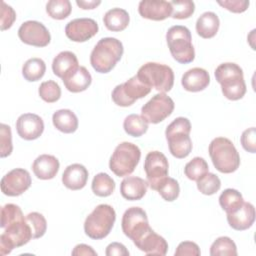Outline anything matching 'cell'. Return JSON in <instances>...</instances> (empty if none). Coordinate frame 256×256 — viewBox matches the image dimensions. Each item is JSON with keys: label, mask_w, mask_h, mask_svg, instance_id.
Returning <instances> with one entry per match:
<instances>
[{"label": "cell", "mask_w": 256, "mask_h": 256, "mask_svg": "<svg viewBox=\"0 0 256 256\" xmlns=\"http://www.w3.org/2000/svg\"><path fill=\"white\" fill-rule=\"evenodd\" d=\"M46 71V64L41 58H30L22 67V75L25 80L34 82L40 80Z\"/></svg>", "instance_id": "30"}, {"label": "cell", "mask_w": 256, "mask_h": 256, "mask_svg": "<svg viewBox=\"0 0 256 256\" xmlns=\"http://www.w3.org/2000/svg\"><path fill=\"white\" fill-rule=\"evenodd\" d=\"M21 220H25V218L18 205L8 203L1 208V228L5 229L8 225Z\"/></svg>", "instance_id": "38"}, {"label": "cell", "mask_w": 256, "mask_h": 256, "mask_svg": "<svg viewBox=\"0 0 256 256\" xmlns=\"http://www.w3.org/2000/svg\"><path fill=\"white\" fill-rule=\"evenodd\" d=\"M148 186V182L140 177L127 176L120 184V193L127 200H140L146 194Z\"/></svg>", "instance_id": "25"}, {"label": "cell", "mask_w": 256, "mask_h": 256, "mask_svg": "<svg viewBox=\"0 0 256 256\" xmlns=\"http://www.w3.org/2000/svg\"><path fill=\"white\" fill-rule=\"evenodd\" d=\"M59 166V161L55 156L42 154L34 160L32 164V170L38 179L49 180L53 179L57 175Z\"/></svg>", "instance_id": "24"}, {"label": "cell", "mask_w": 256, "mask_h": 256, "mask_svg": "<svg viewBox=\"0 0 256 256\" xmlns=\"http://www.w3.org/2000/svg\"><path fill=\"white\" fill-rule=\"evenodd\" d=\"M0 157L5 158L12 153L13 145H12V134L11 128L9 125L2 123L0 125Z\"/></svg>", "instance_id": "43"}, {"label": "cell", "mask_w": 256, "mask_h": 256, "mask_svg": "<svg viewBox=\"0 0 256 256\" xmlns=\"http://www.w3.org/2000/svg\"><path fill=\"white\" fill-rule=\"evenodd\" d=\"M243 202L244 200L242 194L236 189H225L219 196V204L226 214L237 210L243 204Z\"/></svg>", "instance_id": "32"}, {"label": "cell", "mask_w": 256, "mask_h": 256, "mask_svg": "<svg viewBox=\"0 0 256 256\" xmlns=\"http://www.w3.org/2000/svg\"><path fill=\"white\" fill-rule=\"evenodd\" d=\"M129 21L130 17L128 12L122 8H112L108 10L103 17L105 27L113 32H119L126 29Z\"/></svg>", "instance_id": "29"}, {"label": "cell", "mask_w": 256, "mask_h": 256, "mask_svg": "<svg viewBox=\"0 0 256 256\" xmlns=\"http://www.w3.org/2000/svg\"><path fill=\"white\" fill-rule=\"evenodd\" d=\"M91 188L95 195L99 197H108L115 190V182L108 174L101 172L94 176Z\"/></svg>", "instance_id": "31"}, {"label": "cell", "mask_w": 256, "mask_h": 256, "mask_svg": "<svg viewBox=\"0 0 256 256\" xmlns=\"http://www.w3.org/2000/svg\"><path fill=\"white\" fill-rule=\"evenodd\" d=\"M16 130L22 139L35 140L42 135L44 131V122L37 114L25 113L18 117L16 121Z\"/></svg>", "instance_id": "17"}, {"label": "cell", "mask_w": 256, "mask_h": 256, "mask_svg": "<svg viewBox=\"0 0 256 256\" xmlns=\"http://www.w3.org/2000/svg\"><path fill=\"white\" fill-rule=\"evenodd\" d=\"M125 132L132 137H140L148 130V122L138 114L128 115L123 122Z\"/></svg>", "instance_id": "33"}, {"label": "cell", "mask_w": 256, "mask_h": 256, "mask_svg": "<svg viewBox=\"0 0 256 256\" xmlns=\"http://www.w3.org/2000/svg\"><path fill=\"white\" fill-rule=\"evenodd\" d=\"M157 191L165 201L172 202L178 198L180 193V187L177 180L171 177H167L160 184Z\"/></svg>", "instance_id": "42"}, {"label": "cell", "mask_w": 256, "mask_h": 256, "mask_svg": "<svg viewBox=\"0 0 256 256\" xmlns=\"http://www.w3.org/2000/svg\"><path fill=\"white\" fill-rule=\"evenodd\" d=\"M219 26V18L214 12H204L196 21V32L200 37L210 39L217 34Z\"/></svg>", "instance_id": "26"}, {"label": "cell", "mask_w": 256, "mask_h": 256, "mask_svg": "<svg viewBox=\"0 0 256 256\" xmlns=\"http://www.w3.org/2000/svg\"><path fill=\"white\" fill-rule=\"evenodd\" d=\"M209 172V166L202 157H194L184 167V174L190 180L197 181Z\"/></svg>", "instance_id": "34"}, {"label": "cell", "mask_w": 256, "mask_h": 256, "mask_svg": "<svg viewBox=\"0 0 256 256\" xmlns=\"http://www.w3.org/2000/svg\"><path fill=\"white\" fill-rule=\"evenodd\" d=\"M210 255L211 256H220V255H237V247L235 242L227 237L221 236L217 238L210 247Z\"/></svg>", "instance_id": "36"}, {"label": "cell", "mask_w": 256, "mask_h": 256, "mask_svg": "<svg viewBox=\"0 0 256 256\" xmlns=\"http://www.w3.org/2000/svg\"><path fill=\"white\" fill-rule=\"evenodd\" d=\"M174 101L165 93H158L154 95L141 108V116L152 124L162 122L174 110Z\"/></svg>", "instance_id": "12"}, {"label": "cell", "mask_w": 256, "mask_h": 256, "mask_svg": "<svg viewBox=\"0 0 256 256\" xmlns=\"http://www.w3.org/2000/svg\"><path fill=\"white\" fill-rule=\"evenodd\" d=\"M26 221L29 224L32 232V238L37 239L42 237L47 230V222L45 217L38 212H31L26 215Z\"/></svg>", "instance_id": "40"}, {"label": "cell", "mask_w": 256, "mask_h": 256, "mask_svg": "<svg viewBox=\"0 0 256 256\" xmlns=\"http://www.w3.org/2000/svg\"><path fill=\"white\" fill-rule=\"evenodd\" d=\"M170 4L172 6L171 17L174 19H187L195 11V4L190 0L170 1Z\"/></svg>", "instance_id": "41"}, {"label": "cell", "mask_w": 256, "mask_h": 256, "mask_svg": "<svg viewBox=\"0 0 256 256\" xmlns=\"http://www.w3.org/2000/svg\"><path fill=\"white\" fill-rule=\"evenodd\" d=\"M215 78L221 85L223 95L232 101L241 99L246 93L242 68L236 63L226 62L215 69Z\"/></svg>", "instance_id": "2"}, {"label": "cell", "mask_w": 256, "mask_h": 256, "mask_svg": "<svg viewBox=\"0 0 256 256\" xmlns=\"http://www.w3.org/2000/svg\"><path fill=\"white\" fill-rule=\"evenodd\" d=\"M16 20V13L14 9L6 4L4 1L1 2V31L9 29L14 21Z\"/></svg>", "instance_id": "44"}, {"label": "cell", "mask_w": 256, "mask_h": 256, "mask_svg": "<svg viewBox=\"0 0 256 256\" xmlns=\"http://www.w3.org/2000/svg\"><path fill=\"white\" fill-rule=\"evenodd\" d=\"M141 157L139 147L131 142H122L114 150L110 161V170L118 177L130 175L136 168Z\"/></svg>", "instance_id": "8"}, {"label": "cell", "mask_w": 256, "mask_h": 256, "mask_svg": "<svg viewBox=\"0 0 256 256\" xmlns=\"http://www.w3.org/2000/svg\"><path fill=\"white\" fill-rule=\"evenodd\" d=\"M115 220L116 213L114 208L108 204H100L86 217L84 232L91 239H103L112 230Z\"/></svg>", "instance_id": "6"}, {"label": "cell", "mask_w": 256, "mask_h": 256, "mask_svg": "<svg viewBox=\"0 0 256 256\" xmlns=\"http://www.w3.org/2000/svg\"><path fill=\"white\" fill-rule=\"evenodd\" d=\"M136 76L143 83L155 88L160 93L170 91L174 84L173 70L167 65L156 62H148L142 65Z\"/></svg>", "instance_id": "7"}, {"label": "cell", "mask_w": 256, "mask_h": 256, "mask_svg": "<svg viewBox=\"0 0 256 256\" xmlns=\"http://www.w3.org/2000/svg\"><path fill=\"white\" fill-rule=\"evenodd\" d=\"M198 190L204 195H213L221 187V181L214 173H206L197 181Z\"/></svg>", "instance_id": "37"}, {"label": "cell", "mask_w": 256, "mask_h": 256, "mask_svg": "<svg viewBox=\"0 0 256 256\" xmlns=\"http://www.w3.org/2000/svg\"><path fill=\"white\" fill-rule=\"evenodd\" d=\"M98 24L91 18H77L67 23L66 36L74 42H85L98 32Z\"/></svg>", "instance_id": "16"}, {"label": "cell", "mask_w": 256, "mask_h": 256, "mask_svg": "<svg viewBox=\"0 0 256 256\" xmlns=\"http://www.w3.org/2000/svg\"><path fill=\"white\" fill-rule=\"evenodd\" d=\"M217 3L233 13H242L249 7V1L247 0H224L217 1Z\"/></svg>", "instance_id": "47"}, {"label": "cell", "mask_w": 256, "mask_h": 256, "mask_svg": "<svg viewBox=\"0 0 256 256\" xmlns=\"http://www.w3.org/2000/svg\"><path fill=\"white\" fill-rule=\"evenodd\" d=\"M18 37L23 43L36 47H45L51 40L48 29L41 22L34 20L21 24L18 29Z\"/></svg>", "instance_id": "15"}, {"label": "cell", "mask_w": 256, "mask_h": 256, "mask_svg": "<svg viewBox=\"0 0 256 256\" xmlns=\"http://www.w3.org/2000/svg\"><path fill=\"white\" fill-rule=\"evenodd\" d=\"M88 170L79 163L66 167L62 174V183L70 190H80L85 187L88 180Z\"/></svg>", "instance_id": "22"}, {"label": "cell", "mask_w": 256, "mask_h": 256, "mask_svg": "<svg viewBox=\"0 0 256 256\" xmlns=\"http://www.w3.org/2000/svg\"><path fill=\"white\" fill-rule=\"evenodd\" d=\"M105 254L107 256H128L129 251L122 243L112 242L106 247Z\"/></svg>", "instance_id": "48"}, {"label": "cell", "mask_w": 256, "mask_h": 256, "mask_svg": "<svg viewBox=\"0 0 256 256\" xmlns=\"http://www.w3.org/2000/svg\"><path fill=\"white\" fill-rule=\"evenodd\" d=\"M78 59L76 55L71 51L60 52L52 62L53 73L59 77L63 78L65 75L70 73L72 70L78 67Z\"/></svg>", "instance_id": "27"}, {"label": "cell", "mask_w": 256, "mask_h": 256, "mask_svg": "<svg viewBox=\"0 0 256 256\" xmlns=\"http://www.w3.org/2000/svg\"><path fill=\"white\" fill-rule=\"evenodd\" d=\"M166 41L172 57L181 64L191 63L195 58L190 30L182 25H175L168 29Z\"/></svg>", "instance_id": "5"}, {"label": "cell", "mask_w": 256, "mask_h": 256, "mask_svg": "<svg viewBox=\"0 0 256 256\" xmlns=\"http://www.w3.org/2000/svg\"><path fill=\"white\" fill-rule=\"evenodd\" d=\"M210 83L209 73L200 67L189 69L181 79V84L186 91L199 92L208 87Z\"/></svg>", "instance_id": "23"}, {"label": "cell", "mask_w": 256, "mask_h": 256, "mask_svg": "<svg viewBox=\"0 0 256 256\" xmlns=\"http://www.w3.org/2000/svg\"><path fill=\"white\" fill-rule=\"evenodd\" d=\"M191 123L185 117L174 119L166 128L165 136L170 153L178 159L187 157L192 151V141L189 136Z\"/></svg>", "instance_id": "4"}, {"label": "cell", "mask_w": 256, "mask_h": 256, "mask_svg": "<svg viewBox=\"0 0 256 256\" xmlns=\"http://www.w3.org/2000/svg\"><path fill=\"white\" fill-rule=\"evenodd\" d=\"M72 11V6L69 0H50L46 4L47 14L56 20L67 18Z\"/></svg>", "instance_id": "35"}, {"label": "cell", "mask_w": 256, "mask_h": 256, "mask_svg": "<svg viewBox=\"0 0 256 256\" xmlns=\"http://www.w3.org/2000/svg\"><path fill=\"white\" fill-rule=\"evenodd\" d=\"M121 227L123 233L133 243L138 241L151 228L146 212L140 207H130L124 212Z\"/></svg>", "instance_id": "11"}, {"label": "cell", "mask_w": 256, "mask_h": 256, "mask_svg": "<svg viewBox=\"0 0 256 256\" xmlns=\"http://www.w3.org/2000/svg\"><path fill=\"white\" fill-rule=\"evenodd\" d=\"M168 160L166 156L159 151H151L145 157L144 170L147 176V182L151 189L156 190L160 184L168 177Z\"/></svg>", "instance_id": "13"}, {"label": "cell", "mask_w": 256, "mask_h": 256, "mask_svg": "<svg viewBox=\"0 0 256 256\" xmlns=\"http://www.w3.org/2000/svg\"><path fill=\"white\" fill-rule=\"evenodd\" d=\"M241 145L242 147L250 153L256 152V130L255 127H251L243 131L241 135Z\"/></svg>", "instance_id": "45"}, {"label": "cell", "mask_w": 256, "mask_h": 256, "mask_svg": "<svg viewBox=\"0 0 256 256\" xmlns=\"http://www.w3.org/2000/svg\"><path fill=\"white\" fill-rule=\"evenodd\" d=\"M32 239V232L25 220L14 222L8 225L0 235V254H9L14 248L27 244Z\"/></svg>", "instance_id": "10"}, {"label": "cell", "mask_w": 256, "mask_h": 256, "mask_svg": "<svg viewBox=\"0 0 256 256\" xmlns=\"http://www.w3.org/2000/svg\"><path fill=\"white\" fill-rule=\"evenodd\" d=\"M31 176L27 170L15 168L2 177L1 191L10 197L19 196L31 186Z\"/></svg>", "instance_id": "14"}, {"label": "cell", "mask_w": 256, "mask_h": 256, "mask_svg": "<svg viewBox=\"0 0 256 256\" xmlns=\"http://www.w3.org/2000/svg\"><path fill=\"white\" fill-rule=\"evenodd\" d=\"M72 255L73 256H89V255H92V256H96L97 253L96 251L93 250V248L89 245H86V244H78L74 247L73 251H72Z\"/></svg>", "instance_id": "49"}, {"label": "cell", "mask_w": 256, "mask_h": 256, "mask_svg": "<svg viewBox=\"0 0 256 256\" xmlns=\"http://www.w3.org/2000/svg\"><path fill=\"white\" fill-rule=\"evenodd\" d=\"M134 245L147 255L164 256L168 250L167 241L150 228Z\"/></svg>", "instance_id": "19"}, {"label": "cell", "mask_w": 256, "mask_h": 256, "mask_svg": "<svg viewBox=\"0 0 256 256\" xmlns=\"http://www.w3.org/2000/svg\"><path fill=\"white\" fill-rule=\"evenodd\" d=\"M76 4L80 7V8H82V9H84V10H87V9H94V8H96L98 5H100L101 4V1H95V0H90V1H85V0H77L76 1Z\"/></svg>", "instance_id": "50"}, {"label": "cell", "mask_w": 256, "mask_h": 256, "mask_svg": "<svg viewBox=\"0 0 256 256\" xmlns=\"http://www.w3.org/2000/svg\"><path fill=\"white\" fill-rule=\"evenodd\" d=\"M65 88L72 93L85 91L92 82V77L89 71L84 66H78L70 73L62 78Z\"/></svg>", "instance_id": "21"}, {"label": "cell", "mask_w": 256, "mask_h": 256, "mask_svg": "<svg viewBox=\"0 0 256 256\" xmlns=\"http://www.w3.org/2000/svg\"><path fill=\"white\" fill-rule=\"evenodd\" d=\"M151 87L143 83L136 75L126 82L117 85L111 94L113 102L121 107L131 106L136 100L148 95Z\"/></svg>", "instance_id": "9"}, {"label": "cell", "mask_w": 256, "mask_h": 256, "mask_svg": "<svg viewBox=\"0 0 256 256\" xmlns=\"http://www.w3.org/2000/svg\"><path fill=\"white\" fill-rule=\"evenodd\" d=\"M227 221L230 227L237 231L250 228L255 221V208L249 202L243 204L234 212L227 214Z\"/></svg>", "instance_id": "20"}, {"label": "cell", "mask_w": 256, "mask_h": 256, "mask_svg": "<svg viewBox=\"0 0 256 256\" xmlns=\"http://www.w3.org/2000/svg\"><path fill=\"white\" fill-rule=\"evenodd\" d=\"M139 14L146 19L162 21L171 17L172 6L164 0H142L138 6Z\"/></svg>", "instance_id": "18"}, {"label": "cell", "mask_w": 256, "mask_h": 256, "mask_svg": "<svg viewBox=\"0 0 256 256\" xmlns=\"http://www.w3.org/2000/svg\"><path fill=\"white\" fill-rule=\"evenodd\" d=\"M124 52L123 44L120 40L113 37L100 39L90 54V63L98 73L110 72Z\"/></svg>", "instance_id": "1"}, {"label": "cell", "mask_w": 256, "mask_h": 256, "mask_svg": "<svg viewBox=\"0 0 256 256\" xmlns=\"http://www.w3.org/2000/svg\"><path fill=\"white\" fill-rule=\"evenodd\" d=\"M38 93L43 101L47 103H54L61 97V88L55 81L48 80L40 84Z\"/></svg>", "instance_id": "39"}, {"label": "cell", "mask_w": 256, "mask_h": 256, "mask_svg": "<svg viewBox=\"0 0 256 256\" xmlns=\"http://www.w3.org/2000/svg\"><path fill=\"white\" fill-rule=\"evenodd\" d=\"M209 155L214 167L221 173L235 172L240 166V156L231 140L217 137L209 144Z\"/></svg>", "instance_id": "3"}, {"label": "cell", "mask_w": 256, "mask_h": 256, "mask_svg": "<svg viewBox=\"0 0 256 256\" xmlns=\"http://www.w3.org/2000/svg\"><path fill=\"white\" fill-rule=\"evenodd\" d=\"M175 256H185V255H192V256H199L201 254L199 246L192 241H183L181 242L175 251Z\"/></svg>", "instance_id": "46"}, {"label": "cell", "mask_w": 256, "mask_h": 256, "mask_svg": "<svg viewBox=\"0 0 256 256\" xmlns=\"http://www.w3.org/2000/svg\"><path fill=\"white\" fill-rule=\"evenodd\" d=\"M52 122L54 127L66 134L74 133L78 128V118L69 109H60L53 113Z\"/></svg>", "instance_id": "28"}]
</instances>
